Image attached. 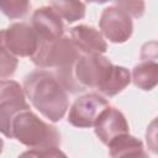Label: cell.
<instances>
[{
  "mask_svg": "<svg viewBox=\"0 0 158 158\" xmlns=\"http://www.w3.org/2000/svg\"><path fill=\"white\" fill-rule=\"evenodd\" d=\"M31 23L40 41H53L62 37L64 33L62 17L51 6L36 9L32 14Z\"/></svg>",
  "mask_w": 158,
  "mask_h": 158,
  "instance_id": "cell-10",
  "label": "cell"
},
{
  "mask_svg": "<svg viewBox=\"0 0 158 158\" xmlns=\"http://www.w3.org/2000/svg\"><path fill=\"white\" fill-rule=\"evenodd\" d=\"M31 6L30 0H0V11L9 19L23 17Z\"/></svg>",
  "mask_w": 158,
  "mask_h": 158,
  "instance_id": "cell-17",
  "label": "cell"
},
{
  "mask_svg": "<svg viewBox=\"0 0 158 158\" xmlns=\"http://www.w3.org/2000/svg\"><path fill=\"white\" fill-rule=\"evenodd\" d=\"M131 83V73L127 68L121 65H112L107 78L102 81V84L98 88V90L107 96L112 98L121 93L128 84Z\"/></svg>",
  "mask_w": 158,
  "mask_h": 158,
  "instance_id": "cell-13",
  "label": "cell"
},
{
  "mask_svg": "<svg viewBox=\"0 0 158 158\" xmlns=\"http://www.w3.org/2000/svg\"><path fill=\"white\" fill-rule=\"evenodd\" d=\"M116 6L135 19H139L144 14V0H115Z\"/></svg>",
  "mask_w": 158,
  "mask_h": 158,
  "instance_id": "cell-18",
  "label": "cell"
},
{
  "mask_svg": "<svg viewBox=\"0 0 158 158\" xmlns=\"http://www.w3.org/2000/svg\"><path fill=\"white\" fill-rule=\"evenodd\" d=\"M156 118L151 122V125L147 127L146 132V138H147V144L151 148L153 153H157V127H156Z\"/></svg>",
  "mask_w": 158,
  "mask_h": 158,
  "instance_id": "cell-20",
  "label": "cell"
},
{
  "mask_svg": "<svg viewBox=\"0 0 158 158\" xmlns=\"http://www.w3.org/2000/svg\"><path fill=\"white\" fill-rule=\"evenodd\" d=\"M2 148H4V141L0 138V153L2 152Z\"/></svg>",
  "mask_w": 158,
  "mask_h": 158,
  "instance_id": "cell-23",
  "label": "cell"
},
{
  "mask_svg": "<svg viewBox=\"0 0 158 158\" xmlns=\"http://www.w3.org/2000/svg\"><path fill=\"white\" fill-rule=\"evenodd\" d=\"M109 153L111 157H146L143 143L141 139L131 136L130 132L122 133L112 138L109 143Z\"/></svg>",
  "mask_w": 158,
  "mask_h": 158,
  "instance_id": "cell-12",
  "label": "cell"
},
{
  "mask_svg": "<svg viewBox=\"0 0 158 158\" xmlns=\"http://www.w3.org/2000/svg\"><path fill=\"white\" fill-rule=\"evenodd\" d=\"M99 26L101 35L112 43H123L128 41L133 32L131 16L117 6H109L102 10Z\"/></svg>",
  "mask_w": 158,
  "mask_h": 158,
  "instance_id": "cell-6",
  "label": "cell"
},
{
  "mask_svg": "<svg viewBox=\"0 0 158 158\" xmlns=\"http://www.w3.org/2000/svg\"><path fill=\"white\" fill-rule=\"evenodd\" d=\"M12 138L23 146L33 148L59 147L60 135L58 130L41 120L30 109L21 111L12 121Z\"/></svg>",
  "mask_w": 158,
  "mask_h": 158,
  "instance_id": "cell-2",
  "label": "cell"
},
{
  "mask_svg": "<svg viewBox=\"0 0 158 158\" xmlns=\"http://www.w3.org/2000/svg\"><path fill=\"white\" fill-rule=\"evenodd\" d=\"M88 2H95V4H105V2H107V1H110V0H86Z\"/></svg>",
  "mask_w": 158,
  "mask_h": 158,
  "instance_id": "cell-22",
  "label": "cell"
},
{
  "mask_svg": "<svg viewBox=\"0 0 158 158\" xmlns=\"http://www.w3.org/2000/svg\"><path fill=\"white\" fill-rule=\"evenodd\" d=\"M69 37L62 36L53 41H40L36 53L31 57L35 65L42 69H60L75 63L80 56Z\"/></svg>",
  "mask_w": 158,
  "mask_h": 158,
  "instance_id": "cell-3",
  "label": "cell"
},
{
  "mask_svg": "<svg viewBox=\"0 0 158 158\" xmlns=\"http://www.w3.org/2000/svg\"><path fill=\"white\" fill-rule=\"evenodd\" d=\"M23 91L35 109L51 122H58L68 110L67 90L48 70L37 69L27 74L23 79Z\"/></svg>",
  "mask_w": 158,
  "mask_h": 158,
  "instance_id": "cell-1",
  "label": "cell"
},
{
  "mask_svg": "<svg viewBox=\"0 0 158 158\" xmlns=\"http://www.w3.org/2000/svg\"><path fill=\"white\" fill-rule=\"evenodd\" d=\"M94 131L98 138L107 146V143L122 133L130 132V127L125 115L111 106H106L98 116L94 123Z\"/></svg>",
  "mask_w": 158,
  "mask_h": 158,
  "instance_id": "cell-9",
  "label": "cell"
},
{
  "mask_svg": "<svg viewBox=\"0 0 158 158\" xmlns=\"http://www.w3.org/2000/svg\"><path fill=\"white\" fill-rule=\"evenodd\" d=\"M19 60L5 44V30H0V79H7L16 72Z\"/></svg>",
  "mask_w": 158,
  "mask_h": 158,
  "instance_id": "cell-16",
  "label": "cell"
},
{
  "mask_svg": "<svg viewBox=\"0 0 158 158\" xmlns=\"http://www.w3.org/2000/svg\"><path fill=\"white\" fill-rule=\"evenodd\" d=\"M131 80L142 90H152L158 83V64L156 60H142L133 67Z\"/></svg>",
  "mask_w": 158,
  "mask_h": 158,
  "instance_id": "cell-14",
  "label": "cell"
},
{
  "mask_svg": "<svg viewBox=\"0 0 158 158\" xmlns=\"http://www.w3.org/2000/svg\"><path fill=\"white\" fill-rule=\"evenodd\" d=\"M21 156L23 157H59L65 156L58 147H51V148H33L31 151L23 152Z\"/></svg>",
  "mask_w": 158,
  "mask_h": 158,
  "instance_id": "cell-19",
  "label": "cell"
},
{
  "mask_svg": "<svg viewBox=\"0 0 158 158\" xmlns=\"http://www.w3.org/2000/svg\"><path fill=\"white\" fill-rule=\"evenodd\" d=\"M30 105L26 101L23 88L15 80H0V133L12 138V121Z\"/></svg>",
  "mask_w": 158,
  "mask_h": 158,
  "instance_id": "cell-4",
  "label": "cell"
},
{
  "mask_svg": "<svg viewBox=\"0 0 158 158\" xmlns=\"http://www.w3.org/2000/svg\"><path fill=\"white\" fill-rule=\"evenodd\" d=\"M5 44L16 57H32L38 48L40 38L32 26L15 22L5 30Z\"/></svg>",
  "mask_w": 158,
  "mask_h": 158,
  "instance_id": "cell-8",
  "label": "cell"
},
{
  "mask_svg": "<svg viewBox=\"0 0 158 158\" xmlns=\"http://www.w3.org/2000/svg\"><path fill=\"white\" fill-rule=\"evenodd\" d=\"M106 106H109V102L104 96L95 93L85 94L78 98L70 106L68 122L79 128L91 127Z\"/></svg>",
  "mask_w": 158,
  "mask_h": 158,
  "instance_id": "cell-7",
  "label": "cell"
},
{
  "mask_svg": "<svg viewBox=\"0 0 158 158\" xmlns=\"http://www.w3.org/2000/svg\"><path fill=\"white\" fill-rule=\"evenodd\" d=\"M112 63L102 54L81 53L74 63V77L78 84L85 90L86 88L98 89L107 78Z\"/></svg>",
  "mask_w": 158,
  "mask_h": 158,
  "instance_id": "cell-5",
  "label": "cell"
},
{
  "mask_svg": "<svg viewBox=\"0 0 158 158\" xmlns=\"http://www.w3.org/2000/svg\"><path fill=\"white\" fill-rule=\"evenodd\" d=\"M70 40L80 51V53L102 54L107 51V44L104 40V36L93 26H74L70 30Z\"/></svg>",
  "mask_w": 158,
  "mask_h": 158,
  "instance_id": "cell-11",
  "label": "cell"
},
{
  "mask_svg": "<svg viewBox=\"0 0 158 158\" xmlns=\"http://www.w3.org/2000/svg\"><path fill=\"white\" fill-rule=\"evenodd\" d=\"M51 7L68 23L81 20L85 16V4L80 0H51Z\"/></svg>",
  "mask_w": 158,
  "mask_h": 158,
  "instance_id": "cell-15",
  "label": "cell"
},
{
  "mask_svg": "<svg viewBox=\"0 0 158 158\" xmlns=\"http://www.w3.org/2000/svg\"><path fill=\"white\" fill-rule=\"evenodd\" d=\"M149 53L157 56V43L156 42L146 43L142 47V51H141V58H142V60H154V59H151L149 58Z\"/></svg>",
  "mask_w": 158,
  "mask_h": 158,
  "instance_id": "cell-21",
  "label": "cell"
}]
</instances>
